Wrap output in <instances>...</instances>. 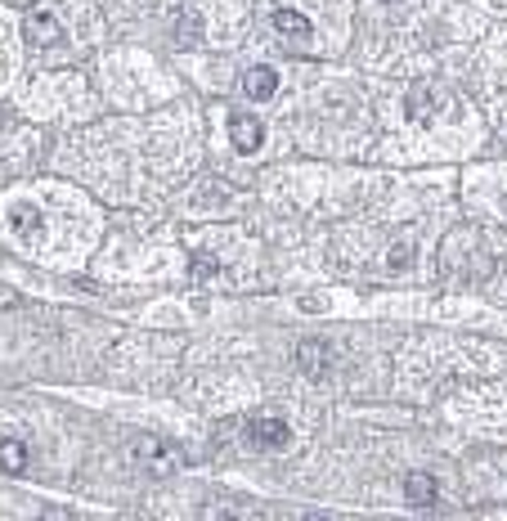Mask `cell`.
<instances>
[{
    "instance_id": "obj_4",
    "label": "cell",
    "mask_w": 507,
    "mask_h": 521,
    "mask_svg": "<svg viewBox=\"0 0 507 521\" xmlns=\"http://www.w3.org/2000/svg\"><path fill=\"white\" fill-rule=\"evenodd\" d=\"M261 140H265V126H261L256 117H247V113H234V117H229V144H234L238 153H256Z\"/></svg>"
},
{
    "instance_id": "obj_16",
    "label": "cell",
    "mask_w": 507,
    "mask_h": 521,
    "mask_svg": "<svg viewBox=\"0 0 507 521\" xmlns=\"http://www.w3.org/2000/svg\"><path fill=\"white\" fill-rule=\"evenodd\" d=\"M301 521H328V517H323V512H305Z\"/></svg>"
},
{
    "instance_id": "obj_15",
    "label": "cell",
    "mask_w": 507,
    "mask_h": 521,
    "mask_svg": "<svg viewBox=\"0 0 507 521\" xmlns=\"http://www.w3.org/2000/svg\"><path fill=\"white\" fill-rule=\"evenodd\" d=\"M41 521H77V517H73L68 508H46V512H41Z\"/></svg>"
},
{
    "instance_id": "obj_10",
    "label": "cell",
    "mask_w": 507,
    "mask_h": 521,
    "mask_svg": "<svg viewBox=\"0 0 507 521\" xmlns=\"http://www.w3.org/2000/svg\"><path fill=\"white\" fill-rule=\"evenodd\" d=\"M0 467L10 476H23L28 472V445L23 440H0Z\"/></svg>"
},
{
    "instance_id": "obj_12",
    "label": "cell",
    "mask_w": 507,
    "mask_h": 521,
    "mask_svg": "<svg viewBox=\"0 0 507 521\" xmlns=\"http://www.w3.org/2000/svg\"><path fill=\"white\" fill-rule=\"evenodd\" d=\"M426 113H431V86H422V81H417V86L408 90V117H413V122H422Z\"/></svg>"
},
{
    "instance_id": "obj_1",
    "label": "cell",
    "mask_w": 507,
    "mask_h": 521,
    "mask_svg": "<svg viewBox=\"0 0 507 521\" xmlns=\"http://www.w3.org/2000/svg\"><path fill=\"white\" fill-rule=\"evenodd\" d=\"M131 454H135V463H140L149 476H171V472L180 467L176 445H167L162 436H140V440L131 445Z\"/></svg>"
},
{
    "instance_id": "obj_8",
    "label": "cell",
    "mask_w": 507,
    "mask_h": 521,
    "mask_svg": "<svg viewBox=\"0 0 507 521\" xmlns=\"http://www.w3.org/2000/svg\"><path fill=\"white\" fill-rule=\"evenodd\" d=\"M283 37H292V41H310V23H305V14H296V10H274V19H270Z\"/></svg>"
},
{
    "instance_id": "obj_17",
    "label": "cell",
    "mask_w": 507,
    "mask_h": 521,
    "mask_svg": "<svg viewBox=\"0 0 507 521\" xmlns=\"http://www.w3.org/2000/svg\"><path fill=\"white\" fill-rule=\"evenodd\" d=\"M382 5H400V0H382Z\"/></svg>"
},
{
    "instance_id": "obj_2",
    "label": "cell",
    "mask_w": 507,
    "mask_h": 521,
    "mask_svg": "<svg viewBox=\"0 0 507 521\" xmlns=\"http://www.w3.org/2000/svg\"><path fill=\"white\" fill-rule=\"evenodd\" d=\"M247 436H252V445H256V449H283V445L292 440L288 423H283V418H270V414L252 418V423H247Z\"/></svg>"
},
{
    "instance_id": "obj_14",
    "label": "cell",
    "mask_w": 507,
    "mask_h": 521,
    "mask_svg": "<svg viewBox=\"0 0 507 521\" xmlns=\"http://www.w3.org/2000/svg\"><path fill=\"white\" fill-rule=\"evenodd\" d=\"M176 41H185V46H198V41H202V23H198V14H180Z\"/></svg>"
},
{
    "instance_id": "obj_3",
    "label": "cell",
    "mask_w": 507,
    "mask_h": 521,
    "mask_svg": "<svg viewBox=\"0 0 507 521\" xmlns=\"http://www.w3.org/2000/svg\"><path fill=\"white\" fill-rule=\"evenodd\" d=\"M328 364H332V351H328V342H301L296 346V369L310 378V382H319V378H328Z\"/></svg>"
},
{
    "instance_id": "obj_6",
    "label": "cell",
    "mask_w": 507,
    "mask_h": 521,
    "mask_svg": "<svg viewBox=\"0 0 507 521\" xmlns=\"http://www.w3.org/2000/svg\"><path fill=\"white\" fill-rule=\"evenodd\" d=\"M274 90H279V73H274V68L261 64V68H247V73H243V95H247V99H270Z\"/></svg>"
},
{
    "instance_id": "obj_9",
    "label": "cell",
    "mask_w": 507,
    "mask_h": 521,
    "mask_svg": "<svg viewBox=\"0 0 507 521\" xmlns=\"http://www.w3.org/2000/svg\"><path fill=\"white\" fill-rule=\"evenodd\" d=\"M243 517V499H207L198 521H238Z\"/></svg>"
},
{
    "instance_id": "obj_7",
    "label": "cell",
    "mask_w": 507,
    "mask_h": 521,
    "mask_svg": "<svg viewBox=\"0 0 507 521\" xmlns=\"http://www.w3.org/2000/svg\"><path fill=\"white\" fill-rule=\"evenodd\" d=\"M404 499H408L413 508H435V476L408 472V476H404Z\"/></svg>"
},
{
    "instance_id": "obj_13",
    "label": "cell",
    "mask_w": 507,
    "mask_h": 521,
    "mask_svg": "<svg viewBox=\"0 0 507 521\" xmlns=\"http://www.w3.org/2000/svg\"><path fill=\"white\" fill-rule=\"evenodd\" d=\"M386 260H391V270H408V266H413V238H400V243L386 252Z\"/></svg>"
},
{
    "instance_id": "obj_11",
    "label": "cell",
    "mask_w": 507,
    "mask_h": 521,
    "mask_svg": "<svg viewBox=\"0 0 507 521\" xmlns=\"http://www.w3.org/2000/svg\"><path fill=\"white\" fill-rule=\"evenodd\" d=\"M10 220H14V229H19V234H28V238H46V220H41L32 207H14V211H10Z\"/></svg>"
},
{
    "instance_id": "obj_5",
    "label": "cell",
    "mask_w": 507,
    "mask_h": 521,
    "mask_svg": "<svg viewBox=\"0 0 507 521\" xmlns=\"http://www.w3.org/2000/svg\"><path fill=\"white\" fill-rule=\"evenodd\" d=\"M23 37H28V46H59L64 41V28H59L55 14H28Z\"/></svg>"
}]
</instances>
